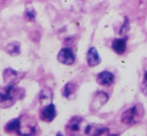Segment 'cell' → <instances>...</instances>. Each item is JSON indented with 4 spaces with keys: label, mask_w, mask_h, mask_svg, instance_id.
I'll return each instance as SVG.
<instances>
[{
    "label": "cell",
    "mask_w": 147,
    "mask_h": 136,
    "mask_svg": "<svg viewBox=\"0 0 147 136\" xmlns=\"http://www.w3.org/2000/svg\"><path fill=\"white\" fill-rule=\"evenodd\" d=\"M144 115V108L142 104H136L128 108L121 115V121L126 125H135L141 121Z\"/></svg>",
    "instance_id": "cell-1"
},
{
    "label": "cell",
    "mask_w": 147,
    "mask_h": 136,
    "mask_svg": "<svg viewBox=\"0 0 147 136\" xmlns=\"http://www.w3.org/2000/svg\"><path fill=\"white\" fill-rule=\"evenodd\" d=\"M16 89L14 84H6L5 87L0 88V107H9L15 102Z\"/></svg>",
    "instance_id": "cell-2"
},
{
    "label": "cell",
    "mask_w": 147,
    "mask_h": 136,
    "mask_svg": "<svg viewBox=\"0 0 147 136\" xmlns=\"http://www.w3.org/2000/svg\"><path fill=\"white\" fill-rule=\"evenodd\" d=\"M57 61L65 65H73L76 61V55L74 53L73 49L69 47H63L59 50L57 54Z\"/></svg>",
    "instance_id": "cell-3"
},
{
    "label": "cell",
    "mask_w": 147,
    "mask_h": 136,
    "mask_svg": "<svg viewBox=\"0 0 147 136\" xmlns=\"http://www.w3.org/2000/svg\"><path fill=\"white\" fill-rule=\"evenodd\" d=\"M109 100V95L104 91H98L93 97V100L91 102V109L97 111L100 108H102L107 101Z\"/></svg>",
    "instance_id": "cell-4"
},
{
    "label": "cell",
    "mask_w": 147,
    "mask_h": 136,
    "mask_svg": "<svg viewBox=\"0 0 147 136\" xmlns=\"http://www.w3.org/2000/svg\"><path fill=\"white\" fill-rule=\"evenodd\" d=\"M57 116V108L55 104L49 103L45 106L40 112V119L45 122H51Z\"/></svg>",
    "instance_id": "cell-5"
},
{
    "label": "cell",
    "mask_w": 147,
    "mask_h": 136,
    "mask_svg": "<svg viewBox=\"0 0 147 136\" xmlns=\"http://www.w3.org/2000/svg\"><path fill=\"white\" fill-rule=\"evenodd\" d=\"M85 133L87 135H103L108 134L109 129L102 124H89L87 125Z\"/></svg>",
    "instance_id": "cell-6"
},
{
    "label": "cell",
    "mask_w": 147,
    "mask_h": 136,
    "mask_svg": "<svg viewBox=\"0 0 147 136\" xmlns=\"http://www.w3.org/2000/svg\"><path fill=\"white\" fill-rule=\"evenodd\" d=\"M87 63L90 67H96L101 63V57L95 47H91L87 52Z\"/></svg>",
    "instance_id": "cell-7"
},
{
    "label": "cell",
    "mask_w": 147,
    "mask_h": 136,
    "mask_svg": "<svg viewBox=\"0 0 147 136\" xmlns=\"http://www.w3.org/2000/svg\"><path fill=\"white\" fill-rule=\"evenodd\" d=\"M115 80V76L112 72L110 71H102L97 75V82H98L100 85L103 86H110L113 84Z\"/></svg>",
    "instance_id": "cell-8"
},
{
    "label": "cell",
    "mask_w": 147,
    "mask_h": 136,
    "mask_svg": "<svg viewBox=\"0 0 147 136\" xmlns=\"http://www.w3.org/2000/svg\"><path fill=\"white\" fill-rule=\"evenodd\" d=\"M21 119L20 118H14L11 119L5 124L4 130L6 132H14V133L18 134V135H22V131H21Z\"/></svg>",
    "instance_id": "cell-9"
},
{
    "label": "cell",
    "mask_w": 147,
    "mask_h": 136,
    "mask_svg": "<svg viewBox=\"0 0 147 136\" xmlns=\"http://www.w3.org/2000/svg\"><path fill=\"white\" fill-rule=\"evenodd\" d=\"M83 122V118L79 117V116H74L69 123L67 124V132L69 134H75L77 132L80 131L81 129V124Z\"/></svg>",
    "instance_id": "cell-10"
},
{
    "label": "cell",
    "mask_w": 147,
    "mask_h": 136,
    "mask_svg": "<svg viewBox=\"0 0 147 136\" xmlns=\"http://www.w3.org/2000/svg\"><path fill=\"white\" fill-rule=\"evenodd\" d=\"M112 49L117 54H123L127 49V37L116 38L112 43Z\"/></svg>",
    "instance_id": "cell-11"
},
{
    "label": "cell",
    "mask_w": 147,
    "mask_h": 136,
    "mask_svg": "<svg viewBox=\"0 0 147 136\" xmlns=\"http://www.w3.org/2000/svg\"><path fill=\"white\" fill-rule=\"evenodd\" d=\"M17 72L12 68H5L3 71V80L5 84H14Z\"/></svg>",
    "instance_id": "cell-12"
},
{
    "label": "cell",
    "mask_w": 147,
    "mask_h": 136,
    "mask_svg": "<svg viewBox=\"0 0 147 136\" xmlns=\"http://www.w3.org/2000/svg\"><path fill=\"white\" fill-rule=\"evenodd\" d=\"M5 51L9 55H12V56L20 54V43L17 42V41H13V42L8 43L7 46L5 47Z\"/></svg>",
    "instance_id": "cell-13"
},
{
    "label": "cell",
    "mask_w": 147,
    "mask_h": 136,
    "mask_svg": "<svg viewBox=\"0 0 147 136\" xmlns=\"http://www.w3.org/2000/svg\"><path fill=\"white\" fill-rule=\"evenodd\" d=\"M77 90V85L74 82H67L61 89V95L65 98H69L71 95H73Z\"/></svg>",
    "instance_id": "cell-14"
},
{
    "label": "cell",
    "mask_w": 147,
    "mask_h": 136,
    "mask_svg": "<svg viewBox=\"0 0 147 136\" xmlns=\"http://www.w3.org/2000/svg\"><path fill=\"white\" fill-rule=\"evenodd\" d=\"M53 100V92L49 88H45L40 91L39 93V101L41 104L45 102H51Z\"/></svg>",
    "instance_id": "cell-15"
},
{
    "label": "cell",
    "mask_w": 147,
    "mask_h": 136,
    "mask_svg": "<svg viewBox=\"0 0 147 136\" xmlns=\"http://www.w3.org/2000/svg\"><path fill=\"white\" fill-rule=\"evenodd\" d=\"M24 15H25V18L31 21L35 18V16H36V12H35V10L33 9V7H28V8H26V10H25Z\"/></svg>",
    "instance_id": "cell-16"
},
{
    "label": "cell",
    "mask_w": 147,
    "mask_h": 136,
    "mask_svg": "<svg viewBox=\"0 0 147 136\" xmlns=\"http://www.w3.org/2000/svg\"><path fill=\"white\" fill-rule=\"evenodd\" d=\"M141 91L144 95H147V71H145L142 83H141Z\"/></svg>",
    "instance_id": "cell-17"
},
{
    "label": "cell",
    "mask_w": 147,
    "mask_h": 136,
    "mask_svg": "<svg viewBox=\"0 0 147 136\" xmlns=\"http://www.w3.org/2000/svg\"><path fill=\"white\" fill-rule=\"evenodd\" d=\"M128 30H129V23H128V20H127V18H126L125 19V23L123 24L122 28H121V30H120V34H124V33H126Z\"/></svg>",
    "instance_id": "cell-18"
}]
</instances>
